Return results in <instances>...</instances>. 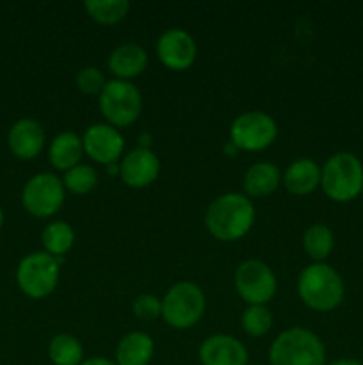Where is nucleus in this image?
I'll return each instance as SVG.
<instances>
[{
  "label": "nucleus",
  "mask_w": 363,
  "mask_h": 365,
  "mask_svg": "<svg viewBox=\"0 0 363 365\" xmlns=\"http://www.w3.org/2000/svg\"><path fill=\"white\" fill-rule=\"evenodd\" d=\"M205 294L194 282H178L162 298V319L174 330H189L205 314Z\"/></svg>",
  "instance_id": "6"
},
{
  "label": "nucleus",
  "mask_w": 363,
  "mask_h": 365,
  "mask_svg": "<svg viewBox=\"0 0 363 365\" xmlns=\"http://www.w3.org/2000/svg\"><path fill=\"white\" fill-rule=\"evenodd\" d=\"M80 365H117L116 362L109 359H103V356H95V359H88L84 360Z\"/></svg>",
  "instance_id": "29"
},
{
  "label": "nucleus",
  "mask_w": 363,
  "mask_h": 365,
  "mask_svg": "<svg viewBox=\"0 0 363 365\" xmlns=\"http://www.w3.org/2000/svg\"><path fill=\"white\" fill-rule=\"evenodd\" d=\"M241 324L249 337H262L273 327V314L267 305H248L242 312Z\"/></svg>",
  "instance_id": "26"
},
{
  "label": "nucleus",
  "mask_w": 363,
  "mask_h": 365,
  "mask_svg": "<svg viewBox=\"0 0 363 365\" xmlns=\"http://www.w3.org/2000/svg\"><path fill=\"white\" fill-rule=\"evenodd\" d=\"M362 196H363V189H362Z\"/></svg>",
  "instance_id": "32"
},
{
  "label": "nucleus",
  "mask_w": 363,
  "mask_h": 365,
  "mask_svg": "<svg viewBox=\"0 0 363 365\" xmlns=\"http://www.w3.org/2000/svg\"><path fill=\"white\" fill-rule=\"evenodd\" d=\"M134 316L141 321H155L162 317V299L157 298L155 294H139L132 303Z\"/></svg>",
  "instance_id": "28"
},
{
  "label": "nucleus",
  "mask_w": 363,
  "mask_h": 365,
  "mask_svg": "<svg viewBox=\"0 0 363 365\" xmlns=\"http://www.w3.org/2000/svg\"><path fill=\"white\" fill-rule=\"evenodd\" d=\"M96 184H98V175L89 164H77L63 177L64 189L73 195H88L96 187Z\"/></svg>",
  "instance_id": "25"
},
{
  "label": "nucleus",
  "mask_w": 363,
  "mask_h": 365,
  "mask_svg": "<svg viewBox=\"0 0 363 365\" xmlns=\"http://www.w3.org/2000/svg\"><path fill=\"white\" fill-rule=\"evenodd\" d=\"M75 84H77L78 91L85 93V95H98L105 88L107 81L102 70L96 66H85L78 70L77 77H75Z\"/></svg>",
  "instance_id": "27"
},
{
  "label": "nucleus",
  "mask_w": 363,
  "mask_h": 365,
  "mask_svg": "<svg viewBox=\"0 0 363 365\" xmlns=\"http://www.w3.org/2000/svg\"><path fill=\"white\" fill-rule=\"evenodd\" d=\"M155 344L144 331H130L125 335L116 348L117 365H148L152 362Z\"/></svg>",
  "instance_id": "20"
},
{
  "label": "nucleus",
  "mask_w": 363,
  "mask_h": 365,
  "mask_svg": "<svg viewBox=\"0 0 363 365\" xmlns=\"http://www.w3.org/2000/svg\"><path fill=\"white\" fill-rule=\"evenodd\" d=\"M45 252L53 257H63L64 253L70 252L75 245V232L70 223L66 221H53L46 225L41 234Z\"/></svg>",
  "instance_id": "23"
},
{
  "label": "nucleus",
  "mask_w": 363,
  "mask_h": 365,
  "mask_svg": "<svg viewBox=\"0 0 363 365\" xmlns=\"http://www.w3.org/2000/svg\"><path fill=\"white\" fill-rule=\"evenodd\" d=\"M82 155H84L82 138L75 132H60L48 146V163L64 173L80 164Z\"/></svg>",
  "instance_id": "18"
},
{
  "label": "nucleus",
  "mask_w": 363,
  "mask_h": 365,
  "mask_svg": "<svg viewBox=\"0 0 363 365\" xmlns=\"http://www.w3.org/2000/svg\"><path fill=\"white\" fill-rule=\"evenodd\" d=\"M327 365H363V364L358 362V360H354V359H338Z\"/></svg>",
  "instance_id": "30"
},
{
  "label": "nucleus",
  "mask_w": 363,
  "mask_h": 365,
  "mask_svg": "<svg viewBox=\"0 0 363 365\" xmlns=\"http://www.w3.org/2000/svg\"><path fill=\"white\" fill-rule=\"evenodd\" d=\"M110 73L117 81H128L139 77L148 66V53L137 43H123L110 52L107 61Z\"/></svg>",
  "instance_id": "16"
},
{
  "label": "nucleus",
  "mask_w": 363,
  "mask_h": 365,
  "mask_svg": "<svg viewBox=\"0 0 363 365\" xmlns=\"http://www.w3.org/2000/svg\"><path fill=\"white\" fill-rule=\"evenodd\" d=\"M45 141V128L38 120H32V118L18 120L11 127L9 135H7L9 150L13 152L14 157L21 160L36 159L41 153Z\"/></svg>",
  "instance_id": "15"
},
{
  "label": "nucleus",
  "mask_w": 363,
  "mask_h": 365,
  "mask_svg": "<svg viewBox=\"0 0 363 365\" xmlns=\"http://www.w3.org/2000/svg\"><path fill=\"white\" fill-rule=\"evenodd\" d=\"M285 189L290 195L306 196L310 192L320 187V168L315 160L302 157V159L294 160L287 166V170L281 175Z\"/></svg>",
  "instance_id": "17"
},
{
  "label": "nucleus",
  "mask_w": 363,
  "mask_h": 365,
  "mask_svg": "<svg viewBox=\"0 0 363 365\" xmlns=\"http://www.w3.org/2000/svg\"><path fill=\"white\" fill-rule=\"evenodd\" d=\"M270 365H326V348L319 335L294 327L281 331L269 349Z\"/></svg>",
  "instance_id": "4"
},
{
  "label": "nucleus",
  "mask_w": 363,
  "mask_h": 365,
  "mask_svg": "<svg viewBox=\"0 0 363 365\" xmlns=\"http://www.w3.org/2000/svg\"><path fill=\"white\" fill-rule=\"evenodd\" d=\"M278 138V125L270 114L248 110L233 120L230 127V143L242 152H262Z\"/></svg>",
  "instance_id": "8"
},
{
  "label": "nucleus",
  "mask_w": 363,
  "mask_h": 365,
  "mask_svg": "<svg viewBox=\"0 0 363 365\" xmlns=\"http://www.w3.org/2000/svg\"><path fill=\"white\" fill-rule=\"evenodd\" d=\"M64 196L66 189L59 177L53 173H38L23 185L21 203L31 216L45 220L59 212Z\"/></svg>",
  "instance_id": "10"
},
{
  "label": "nucleus",
  "mask_w": 363,
  "mask_h": 365,
  "mask_svg": "<svg viewBox=\"0 0 363 365\" xmlns=\"http://www.w3.org/2000/svg\"><path fill=\"white\" fill-rule=\"evenodd\" d=\"M63 257L46 252H34L20 260L16 269V284L25 296L41 299L52 294L57 287Z\"/></svg>",
  "instance_id": "5"
},
{
  "label": "nucleus",
  "mask_w": 363,
  "mask_h": 365,
  "mask_svg": "<svg viewBox=\"0 0 363 365\" xmlns=\"http://www.w3.org/2000/svg\"><path fill=\"white\" fill-rule=\"evenodd\" d=\"M100 110L110 127H128L141 116V91L128 81H107L105 88L100 93Z\"/></svg>",
  "instance_id": "7"
},
{
  "label": "nucleus",
  "mask_w": 363,
  "mask_h": 365,
  "mask_svg": "<svg viewBox=\"0 0 363 365\" xmlns=\"http://www.w3.org/2000/svg\"><path fill=\"white\" fill-rule=\"evenodd\" d=\"M48 359L53 365H80L84 362V348L75 335L59 334L50 341Z\"/></svg>",
  "instance_id": "22"
},
{
  "label": "nucleus",
  "mask_w": 363,
  "mask_h": 365,
  "mask_svg": "<svg viewBox=\"0 0 363 365\" xmlns=\"http://www.w3.org/2000/svg\"><path fill=\"white\" fill-rule=\"evenodd\" d=\"M281 171L273 163H255L244 175V191L248 198H263L280 187Z\"/></svg>",
  "instance_id": "19"
},
{
  "label": "nucleus",
  "mask_w": 363,
  "mask_h": 365,
  "mask_svg": "<svg viewBox=\"0 0 363 365\" xmlns=\"http://www.w3.org/2000/svg\"><path fill=\"white\" fill-rule=\"evenodd\" d=\"M335 235L331 228L324 223H315L308 227L302 234V248L306 255L315 262H324L333 252Z\"/></svg>",
  "instance_id": "21"
},
{
  "label": "nucleus",
  "mask_w": 363,
  "mask_h": 365,
  "mask_svg": "<svg viewBox=\"0 0 363 365\" xmlns=\"http://www.w3.org/2000/svg\"><path fill=\"white\" fill-rule=\"evenodd\" d=\"M2 225H4V210L0 209V228H2Z\"/></svg>",
  "instance_id": "31"
},
{
  "label": "nucleus",
  "mask_w": 363,
  "mask_h": 365,
  "mask_svg": "<svg viewBox=\"0 0 363 365\" xmlns=\"http://www.w3.org/2000/svg\"><path fill=\"white\" fill-rule=\"evenodd\" d=\"M233 285L248 305H267L276 294L278 280L265 262L251 259L235 269Z\"/></svg>",
  "instance_id": "9"
},
{
  "label": "nucleus",
  "mask_w": 363,
  "mask_h": 365,
  "mask_svg": "<svg viewBox=\"0 0 363 365\" xmlns=\"http://www.w3.org/2000/svg\"><path fill=\"white\" fill-rule=\"evenodd\" d=\"M157 56L167 70L185 71L196 63L198 46L187 31L173 27L160 34L157 41Z\"/></svg>",
  "instance_id": "11"
},
{
  "label": "nucleus",
  "mask_w": 363,
  "mask_h": 365,
  "mask_svg": "<svg viewBox=\"0 0 363 365\" xmlns=\"http://www.w3.org/2000/svg\"><path fill=\"white\" fill-rule=\"evenodd\" d=\"M298 294L308 309L315 312H330L344 299V280L330 264L313 262L299 273Z\"/></svg>",
  "instance_id": "2"
},
{
  "label": "nucleus",
  "mask_w": 363,
  "mask_h": 365,
  "mask_svg": "<svg viewBox=\"0 0 363 365\" xmlns=\"http://www.w3.org/2000/svg\"><path fill=\"white\" fill-rule=\"evenodd\" d=\"M89 18L100 25L120 24L130 11L128 0H88L84 4Z\"/></svg>",
  "instance_id": "24"
},
{
  "label": "nucleus",
  "mask_w": 363,
  "mask_h": 365,
  "mask_svg": "<svg viewBox=\"0 0 363 365\" xmlns=\"http://www.w3.org/2000/svg\"><path fill=\"white\" fill-rule=\"evenodd\" d=\"M84 153L91 160L98 164H117L123 157L125 139L117 128L110 127L109 123H95L82 135Z\"/></svg>",
  "instance_id": "12"
},
{
  "label": "nucleus",
  "mask_w": 363,
  "mask_h": 365,
  "mask_svg": "<svg viewBox=\"0 0 363 365\" xmlns=\"http://www.w3.org/2000/svg\"><path fill=\"white\" fill-rule=\"evenodd\" d=\"M198 356L201 365H248V349L231 335L206 337L199 346Z\"/></svg>",
  "instance_id": "14"
},
{
  "label": "nucleus",
  "mask_w": 363,
  "mask_h": 365,
  "mask_svg": "<svg viewBox=\"0 0 363 365\" xmlns=\"http://www.w3.org/2000/svg\"><path fill=\"white\" fill-rule=\"evenodd\" d=\"M255 223V207L246 195L226 192L214 200L205 214V227L217 241L231 242L244 237Z\"/></svg>",
  "instance_id": "1"
},
{
  "label": "nucleus",
  "mask_w": 363,
  "mask_h": 365,
  "mask_svg": "<svg viewBox=\"0 0 363 365\" xmlns=\"http://www.w3.org/2000/svg\"><path fill=\"white\" fill-rule=\"evenodd\" d=\"M320 187L337 203H347L362 195L363 164L354 153L338 152L320 168Z\"/></svg>",
  "instance_id": "3"
},
{
  "label": "nucleus",
  "mask_w": 363,
  "mask_h": 365,
  "mask_svg": "<svg viewBox=\"0 0 363 365\" xmlns=\"http://www.w3.org/2000/svg\"><path fill=\"white\" fill-rule=\"evenodd\" d=\"M160 173V160L149 148H135L128 152L120 163V177L132 189H144L157 180Z\"/></svg>",
  "instance_id": "13"
}]
</instances>
